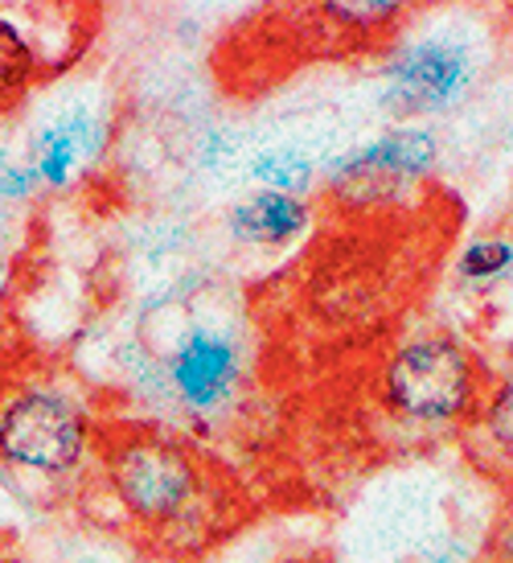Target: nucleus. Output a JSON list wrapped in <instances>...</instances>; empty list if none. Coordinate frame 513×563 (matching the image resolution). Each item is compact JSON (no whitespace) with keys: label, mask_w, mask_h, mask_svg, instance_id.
Listing matches in <instances>:
<instances>
[{"label":"nucleus","mask_w":513,"mask_h":563,"mask_svg":"<svg viewBox=\"0 0 513 563\" xmlns=\"http://www.w3.org/2000/svg\"><path fill=\"white\" fill-rule=\"evenodd\" d=\"M49 66L46 46H37L16 16L0 13V108L25 99L49 75Z\"/></svg>","instance_id":"1a4fd4ad"},{"label":"nucleus","mask_w":513,"mask_h":563,"mask_svg":"<svg viewBox=\"0 0 513 563\" xmlns=\"http://www.w3.org/2000/svg\"><path fill=\"white\" fill-rule=\"evenodd\" d=\"M513 276V239L510 235H481L456 255V280L468 292H493Z\"/></svg>","instance_id":"9b49d317"},{"label":"nucleus","mask_w":513,"mask_h":563,"mask_svg":"<svg viewBox=\"0 0 513 563\" xmlns=\"http://www.w3.org/2000/svg\"><path fill=\"white\" fill-rule=\"evenodd\" d=\"M312 227V210L304 198L276 194V189H250L231 206V235L247 247H288L304 239Z\"/></svg>","instance_id":"6e6552de"},{"label":"nucleus","mask_w":513,"mask_h":563,"mask_svg":"<svg viewBox=\"0 0 513 563\" xmlns=\"http://www.w3.org/2000/svg\"><path fill=\"white\" fill-rule=\"evenodd\" d=\"M94 465L115 515L148 539H172L205 515V461L172 432L111 428Z\"/></svg>","instance_id":"f257e3e1"},{"label":"nucleus","mask_w":513,"mask_h":563,"mask_svg":"<svg viewBox=\"0 0 513 563\" xmlns=\"http://www.w3.org/2000/svg\"><path fill=\"white\" fill-rule=\"evenodd\" d=\"M420 563H465V560H460V551L456 548H444V551H427Z\"/></svg>","instance_id":"2eb2a0df"},{"label":"nucleus","mask_w":513,"mask_h":563,"mask_svg":"<svg viewBox=\"0 0 513 563\" xmlns=\"http://www.w3.org/2000/svg\"><path fill=\"white\" fill-rule=\"evenodd\" d=\"M250 181L259 189H276V194H292V198H304L316 181V161L304 153V148H292V144H276V148H259L247 165Z\"/></svg>","instance_id":"9d476101"},{"label":"nucleus","mask_w":513,"mask_h":563,"mask_svg":"<svg viewBox=\"0 0 513 563\" xmlns=\"http://www.w3.org/2000/svg\"><path fill=\"white\" fill-rule=\"evenodd\" d=\"M243 383V345L231 329L193 325L169 354V387L189 416H219Z\"/></svg>","instance_id":"423d86ee"},{"label":"nucleus","mask_w":513,"mask_h":563,"mask_svg":"<svg viewBox=\"0 0 513 563\" xmlns=\"http://www.w3.org/2000/svg\"><path fill=\"white\" fill-rule=\"evenodd\" d=\"M108 144V124L91 115V111H63V115H49L46 124L33 128L30 136V165L37 169L42 186L46 189H66L75 186L82 169L91 165Z\"/></svg>","instance_id":"0eeeda50"},{"label":"nucleus","mask_w":513,"mask_h":563,"mask_svg":"<svg viewBox=\"0 0 513 563\" xmlns=\"http://www.w3.org/2000/svg\"><path fill=\"white\" fill-rule=\"evenodd\" d=\"M103 432L87 404L54 383L0 387V470L25 482H70L99 461Z\"/></svg>","instance_id":"f03ea898"},{"label":"nucleus","mask_w":513,"mask_h":563,"mask_svg":"<svg viewBox=\"0 0 513 563\" xmlns=\"http://www.w3.org/2000/svg\"><path fill=\"white\" fill-rule=\"evenodd\" d=\"M477 82V63L468 46L448 37H415L390 54L382 70V108L394 120H427L465 103Z\"/></svg>","instance_id":"20e7f679"},{"label":"nucleus","mask_w":513,"mask_h":563,"mask_svg":"<svg viewBox=\"0 0 513 563\" xmlns=\"http://www.w3.org/2000/svg\"><path fill=\"white\" fill-rule=\"evenodd\" d=\"M333 21H342L345 30H361V33H373V30H387L390 21H399L403 16V4H382V0H373V4H328L325 9Z\"/></svg>","instance_id":"ddd939ff"},{"label":"nucleus","mask_w":513,"mask_h":563,"mask_svg":"<svg viewBox=\"0 0 513 563\" xmlns=\"http://www.w3.org/2000/svg\"><path fill=\"white\" fill-rule=\"evenodd\" d=\"M436 161H439V141L432 128L399 124L390 128V132H382V136H373L370 144L333 157L328 181H333V189H345V194H366V198L373 194L378 198L387 189L423 181L427 173L436 169Z\"/></svg>","instance_id":"39448f33"},{"label":"nucleus","mask_w":513,"mask_h":563,"mask_svg":"<svg viewBox=\"0 0 513 563\" xmlns=\"http://www.w3.org/2000/svg\"><path fill=\"white\" fill-rule=\"evenodd\" d=\"M477 420H481L484 437L493 440V449L513 456V371L484 391V404H481V411H477Z\"/></svg>","instance_id":"f8f14e48"},{"label":"nucleus","mask_w":513,"mask_h":563,"mask_svg":"<svg viewBox=\"0 0 513 563\" xmlns=\"http://www.w3.org/2000/svg\"><path fill=\"white\" fill-rule=\"evenodd\" d=\"M42 189V177L30 161H9L0 165V202H25Z\"/></svg>","instance_id":"4468645a"},{"label":"nucleus","mask_w":513,"mask_h":563,"mask_svg":"<svg viewBox=\"0 0 513 563\" xmlns=\"http://www.w3.org/2000/svg\"><path fill=\"white\" fill-rule=\"evenodd\" d=\"M0 292H4V255H0Z\"/></svg>","instance_id":"dca6fc26"},{"label":"nucleus","mask_w":513,"mask_h":563,"mask_svg":"<svg viewBox=\"0 0 513 563\" xmlns=\"http://www.w3.org/2000/svg\"><path fill=\"white\" fill-rule=\"evenodd\" d=\"M484 375L477 354L451 333L406 338L382 371V395L394 416L420 428H444L477 416L484 404Z\"/></svg>","instance_id":"7ed1b4c3"}]
</instances>
